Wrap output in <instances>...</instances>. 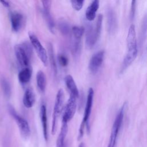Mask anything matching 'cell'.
Masks as SVG:
<instances>
[{
    "instance_id": "obj_27",
    "label": "cell",
    "mask_w": 147,
    "mask_h": 147,
    "mask_svg": "<svg viewBox=\"0 0 147 147\" xmlns=\"http://www.w3.org/2000/svg\"><path fill=\"white\" fill-rule=\"evenodd\" d=\"M57 61L59 64L63 67L67 66L68 64V58L63 54H59L57 56Z\"/></svg>"
},
{
    "instance_id": "obj_7",
    "label": "cell",
    "mask_w": 147,
    "mask_h": 147,
    "mask_svg": "<svg viewBox=\"0 0 147 147\" xmlns=\"http://www.w3.org/2000/svg\"><path fill=\"white\" fill-rule=\"evenodd\" d=\"M64 92L62 89L58 90L55 100V104L53 107V111L52 114V128L51 133L52 134H55L56 130L57 121V119L62 111L63 102H64Z\"/></svg>"
},
{
    "instance_id": "obj_8",
    "label": "cell",
    "mask_w": 147,
    "mask_h": 147,
    "mask_svg": "<svg viewBox=\"0 0 147 147\" xmlns=\"http://www.w3.org/2000/svg\"><path fill=\"white\" fill-rule=\"evenodd\" d=\"M29 37L31 45L34 49L42 64L46 66L48 64V53L46 49L43 47L40 40L35 34L30 33L29 34Z\"/></svg>"
},
{
    "instance_id": "obj_3",
    "label": "cell",
    "mask_w": 147,
    "mask_h": 147,
    "mask_svg": "<svg viewBox=\"0 0 147 147\" xmlns=\"http://www.w3.org/2000/svg\"><path fill=\"white\" fill-rule=\"evenodd\" d=\"M16 57L19 64L23 68L30 67L32 48L27 42L17 44L14 47Z\"/></svg>"
},
{
    "instance_id": "obj_21",
    "label": "cell",
    "mask_w": 147,
    "mask_h": 147,
    "mask_svg": "<svg viewBox=\"0 0 147 147\" xmlns=\"http://www.w3.org/2000/svg\"><path fill=\"white\" fill-rule=\"evenodd\" d=\"M48 58L50 63L51 67L52 69L53 74L55 76H56L57 74V64L56 60L55 57L53 48L52 44L51 43H49L48 44Z\"/></svg>"
},
{
    "instance_id": "obj_14",
    "label": "cell",
    "mask_w": 147,
    "mask_h": 147,
    "mask_svg": "<svg viewBox=\"0 0 147 147\" xmlns=\"http://www.w3.org/2000/svg\"><path fill=\"white\" fill-rule=\"evenodd\" d=\"M40 117L41 122V126L42 129L43 136L46 141L48 140V123H47V108L44 104H42L40 106Z\"/></svg>"
},
{
    "instance_id": "obj_9",
    "label": "cell",
    "mask_w": 147,
    "mask_h": 147,
    "mask_svg": "<svg viewBox=\"0 0 147 147\" xmlns=\"http://www.w3.org/2000/svg\"><path fill=\"white\" fill-rule=\"evenodd\" d=\"M77 98L69 95L68 101L64 108L62 116V122L68 123L74 117L77 107Z\"/></svg>"
},
{
    "instance_id": "obj_24",
    "label": "cell",
    "mask_w": 147,
    "mask_h": 147,
    "mask_svg": "<svg viewBox=\"0 0 147 147\" xmlns=\"http://www.w3.org/2000/svg\"><path fill=\"white\" fill-rule=\"evenodd\" d=\"M58 26L60 32L64 36H67L68 34L71 33V28L70 29L69 24L65 21H64V20L60 21L58 24Z\"/></svg>"
},
{
    "instance_id": "obj_22",
    "label": "cell",
    "mask_w": 147,
    "mask_h": 147,
    "mask_svg": "<svg viewBox=\"0 0 147 147\" xmlns=\"http://www.w3.org/2000/svg\"><path fill=\"white\" fill-rule=\"evenodd\" d=\"M36 83L39 90L41 92H44L47 86V78L44 72L41 70L36 74Z\"/></svg>"
},
{
    "instance_id": "obj_17",
    "label": "cell",
    "mask_w": 147,
    "mask_h": 147,
    "mask_svg": "<svg viewBox=\"0 0 147 147\" xmlns=\"http://www.w3.org/2000/svg\"><path fill=\"white\" fill-rule=\"evenodd\" d=\"M99 7V1L94 0L87 7L86 11V18L89 21H93L96 17V13Z\"/></svg>"
},
{
    "instance_id": "obj_16",
    "label": "cell",
    "mask_w": 147,
    "mask_h": 147,
    "mask_svg": "<svg viewBox=\"0 0 147 147\" xmlns=\"http://www.w3.org/2000/svg\"><path fill=\"white\" fill-rule=\"evenodd\" d=\"M22 102L26 108H30L34 105L35 103V94L31 88H28L25 90L23 96Z\"/></svg>"
},
{
    "instance_id": "obj_19",
    "label": "cell",
    "mask_w": 147,
    "mask_h": 147,
    "mask_svg": "<svg viewBox=\"0 0 147 147\" xmlns=\"http://www.w3.org/2000/svg\"><path fill=\"white\" fill-rule=\"evenodd\" d=\"M32 69L30 67L23 68L21 69L18 75L19 82L22 84L28 83L32 77Z\"/></svg>"
},
{
    "instance_id": "obj_28",
    "label": "cell",
    "mask_w": 147,
    "mask_h": 147,
    "mask_svg": "<svg viewBox=\"0 0 147 147\" xmlns=\"http://www.w3.org/2000/svg\"><path fill=\"white\" fill-rule=\"evenodd\" d=\"M147 30V17L145 18L144 20V22L142 24V27L141 28V35H140V42H142L144 41V38L145 37V34Z\"/></svg>"
},
{
    "instance_id": "obj_23",
    "label": "cell",
    "mask_w": 147,
    "mask_h": 147,
    "mask_svg": "<svg viewBox=\"0 0 147 147\" xmlns=\"http://www.w3.org/2000/svg\"><path fill=\"white\" fill-rule=\"evenodd\" d=\"M85 29L83 26H74L71 28V37L82 39V36L84 33Z\"/></svg>"
},
{
    "instance_id": "obj_4",
    "label": "cell",
    "mask_w": 147,
    "mask_h": 147,
    "mask_svg": "<svg viewBox=\"0 0 147 147\" xmlns=\"http://www.w3.org/2000/svg\"><path fill=\"white\" fill-rule=\"evenodd\" d=\"M94 90L92 88H89L87 97L86 103L85 106L84 111L83 118L82 121V123L80 126V128L79 130V134H78V140L82 138L84 134V130L86 126H88V120L90 118V116L91 113L92 103H93V99H94Z\"/></svg>"
},
{
    "instance_id": "obj_25",
    "label": "cell",
    "mask_w": 147,
    "mask_h": 147,
    "mask_svg": "<svg viewBox=\"0 0 147 147\" xmlns=\"http://www.w3.org/2000/svg\"><path fill=\"white\" fill-rule=\"evenodd\" d=\"M1 84L2 89L5 96L7 98L10 97L11 95V87L8 81L4 78L2 79Z\"/></svg>"
},
{
    "instance_id": "obj_12",
    "label": "cell",
    "mask_w": 147,
    "mask_h": 147,
    "mask_svg": "<svg viewBox=\"0 0 147 147\" xmlns=\"http://www.w3.org/2000/svg\"><path fill=\"white\" fill-rule=\"evenodd\" d=\"M10 20L13 31L15 32L20 31L24 22L23 15L17 11H11L10 14Z\"/></svg>"
},
{
    "instance_id": "obj_31",
    "label": "cell",
    "mask_w": 147,
    "mask_h": 147,
    "mask_svg": "<svg viewBox=\"0 0 147 147\" xmlns=\"http://www.w3.org/2000/svg\"><path fill=\"white\" fill-rule=\"evenodd\" d=\"M79 147H84V144L83 143H80L79 145Z\"/></svg>"
},
{
    "instance_id": "obj_13",
    "label": "cell",
    "mask_w": 147,
    "mask_h": 147,
    "mask_svg": "<svg viewBox=\"0 0 147 147\" xmlns=\"http://www.w3.org/2000/svg\"><path fill=\"white\" fill-rule=\"evenodd\" d=\"M107 29L110 34H113L117 28V19L114 10L109 7L107 10Z\"/></svg>"
},
{
    "instance_id": "obj_5",
    "label": "cell",
    "mask_w": 147,
    "mask_h": 147,
    "mask_svg": "<svg viewBox=\"0 0 147 147\" xmlns=\"http://www.w3.org/2000/svg\"><path fill=\"white\" fill-rule=\"evenodd\" d=\"M8 110L10 115L13 117L17 123L21 136L24 139L28 138L30 135V129L28 121L19 114H18V113L10 105L8 107Z\"/></svg>"
},
{
    "instance_id": "obj_1",
    "label": "cell",
    "mask_w": 147,
    "mask_h": 147,
    "mask_svg": "<svg viewBox=\"0 0 147 147\" xmlns=\"http://www.w3.org/2000/svg\"><path fill=\"white\" fill-rule=\"evenodd\" d=\"M127 52L123 59L120 72L123 73L133 62L137 56V41L135 26L131 24L129 29L126 37Z\"/></svg>"
},
{
    "instance_id": "obj_11",
    "label": "cell",
    "mask_w": 147,
    "mask_h": 147,
    "mask_svg": "<svg viewBox=\"0 0 147 147\" xmlns=\"http://www.w3.org/2000/svg\"><path fill=\"white\" fill-rule=\"evenodd\" d=\"M104 56L105 52L103 51H100L94 54L91 57L88 64V68L91 73L95 74L98 72L103 61Z\"/></svg>"
},
{
    "instance_id": "obj_10",
    "label": "cell",
    "mask_w": 147,
    "mask_h": 147,
    "mask_svg": "<svg viewBox=\"0 0 147 147\" xmlns=\"http://www.w3.org/2000/svg\"><path fill=\"white\" fill-rule=\"evenodd\" d=\"M42 5V14L44 15L45 22L50 32L52 33L55 32V25L54 21L51 14V7L52 1H41Z\"/></svg>"
},
{
    "instance_id": "obj_18",
    "label": "cell",
    "mask_w": 147,
    "mask_h": 147,
    "mask_svg": "<svg viewBox=\"0 0 147 147\" xmlns=\"http://www.w3.org/2000/svg\"><path fill=\"white\" fill-rule=\"evenodd\" d=\"M68 132V123L62 122L60 131L56 141V147H67L65 138Z\"/></svg>"
},
{
    "instance_id": "obj_26",
    "label": "cell",
    "mask_w": 147,
    "mask_h": 147,
    "mask_svg": "<svg viewBox=\"0 0 147 147\" xmlns=\"http://www.w3.org/2000/svg\"><path fill=\"white\" fill-rule=\"evenodd\" d=\"M84 2V1H77V0H72L70 1L72 7L76 11H79L82 9L83 6Z\"/></svg>"
},
{
    "instance_id": "obj_20",
    "label": "cell",
    "mask_w": 147,
    "mask_h": 147,
    "mask_svg": "<svg viewBox=\"0 0 147 147\" xmlns=\"http://www.w3.org/2000/svg\"><path fill=\"white\" fill-rule=\"evenodd\" d=\"M70 48L74 56L76 57L79 56L82 49V39L76 38L72 37L70 42Z\"/></svg>"
},
{
    "instance_id": "obj_29",
    "label": "cell",
    "mask_w": 147,
    "mask_h": 147,
    "mask_svg": "<svg viewBox=\"0 0 147 147\" xmlns=\"http://www.w3.org/2000/svg\"><path fill=\"white\" fill-rule=\"evenodd\" d=\"M136 1H131V10H130V17L131 20H133L134 14H135V11H136Z\"/></svg>"
},
{
    "instance_id": "obj_30",
    "label": "cell",
    "mask_w": 147,
    "mask_h": 147,
    "mask_svg": "<svg viewBox=\"0 0 147 147\" xmlns=\"http://www.w3.org/2000/svg\"><path fill=\"white\" fill-rule=\"evenodd\" d=\"M0 3L5 7H9L10 6V3L8 1H0Z\"/></svg>"
},
{
    "instance_id": "obj_15",
    "label": "cell",
    "mask_w": 147,
    "mask_h": 147,
    "mask_svg": "<svg viewBox=\"0 0 147 147\" xmlns=\"http://www.w3.org/2000/svg\"><path fill=\"white\" fill-rule=\"evenodd\" d=\"M64 82L69 92V95H73L78 98L79 97V90L73 77L70 75H67L64 78Z\"/></svg>"
},
{
    "instance_id": "obj_2",
    "label": "cell",
    "mask_w": 147,
    "mask_h": 147,
    "mask_svg": "<svg viewBox=\"0 0 147 147\" xmlns=\"http://www.w3.org/2000/svg\"><path fill=\"white\" fill-rule=\"evenodd\" d=\"M103 16H98L95 25H89L86 32V44L88 48H92L98 41L102 29Z\"/></svg>"
},
{
    "instance_id": "obj_6",
    "label": "cell",
    "mask_w": 147,
    "mask_h": 147,
    "mask_svg": "<svg viewBox=\"0 0 147 147\" xmlns=\"http://www.w3.org/2000/svg\"><path fill=\"white\" fill-rule=\"evenodd\" d=\"M126 106V103H124L123 105L121 107L119 111H118L115 119L114 121L111 132L109 139V142L108 144L107 147H115L118 134L119 133V131L120 130V128L121 127L122 121L124 117V111H125V108Z\"/></svg>"
}]
</instances>
